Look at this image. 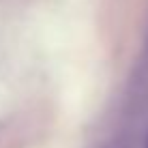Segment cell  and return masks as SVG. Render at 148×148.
I'll return each instance as SVG.
<instances>
[{"instance_id": "obj_1", "label": "cell", "mask_w": 148, "mask_h": 148, "mask_svg": "<svg viewBox=\"0 0 148 148\" xmlns=\"http://www.w3.org/2000/svg\"><path fill=\"white\" fill-rule=\"evenodd\" d=\"M146 148H148V140H146Z\"/></svg>"}]
</instances>
